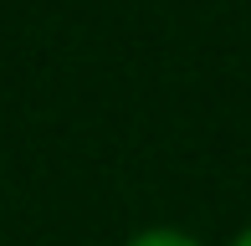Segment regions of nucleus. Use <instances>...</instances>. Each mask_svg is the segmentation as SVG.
I'll use <instances>...</instances> for the list:
<instances>
[{
    "label": "nucleus",
    "instance_id": "obj_1",
    "mask_svg": "<svg viewBox=\"0 0 251 246\" xmlns=\"http://www.w3.org/2000/svg\"><path fill=\"white\" fill-rule=\"evenodd\" d=\"M123 246H205V241L190 236V231H179V226H149V231H139V236H128Z\"/></svg>",
    "mask_w": 251,
    "mask_h": 246
},
{
    "label": "nucleus",
    "instance_id": "obj_2",
    "mask_svg": "<svg viewBox=\"0 0 251 246\" xmlns=\"http://www.w3.org/2000/svg\"><path fill=\"white\" fill-rule=\"evenodd\" d=\"M231 246H251V226H241V231H236V236H231Z\"/></svg>",
    "mask_w": 251,
    "mask_h": 246
}]
</instances>
